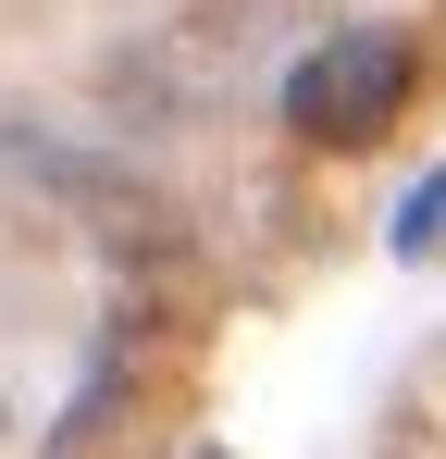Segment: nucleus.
Returning <instances> with one entry per match:
<instances>
[{"mask_svg":"<svg viewBox=\"0 0 446 459\" xmlns=\"http://www.w3.org/2000/svg\"><path fill=\"white\" fill-rule=\"evenodd\" d=\"M397 112H409V38H384V25L322 38V50L286 75V125L310 150H372Z\"/></svg>","mask_w":446,"mask_h":459,"instance_id":"1","label":"nucleus"}]
</instances>
